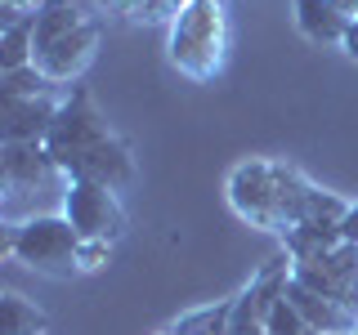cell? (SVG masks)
<instances>
[{"label": "cell", "instance_id": "6da1fadb", "mask_svg": "<svg viewBox=\"0 0 358 335\" xmlns=\"http://www.w3.org/2000/svg\"><path fill=\"white\" fill-rule=\"evenodd\" d=\"M166 59L193 81H215L229 59V14L224 0H188L171 22Z\"/></svg>", "mask_w": 358, "mask_h": 335}, {"label": "cell", "instance_id": "7a4b0ae2", "mask_svg": "<svg viewBox=\"0 0 358 335\" xmlns=\"http://www.w3.org/2000/svg\"><path fill=\"white\" fill-rule=\"evenodd\" d=\"M9 255L18 264L36 268V273H76V255H81V232L63 215H36L9 228Z\"/></svg>", "mask_w": 358, "mask_h": 335}, {"label": "cell", "instance_id": "3957f363", "mask_svg": "<svg viewBox=\"0 0 358 335\" xmlns=\"http://www.w3.org/2000/svg\"><path fill=\"white\" fill-rule=\"evenodd\" d=\"M59 215L81 232V241H121L126 232V206L121 197L103 184H85V179H67L63 184V210Z\"/></svg>", "mask_w": 358, "mask_h": 335}, {"label": "cell", "instance_id": "277c9868", "mask_svg": "<svg viewBox=\"0 0 358 335\" xmlns=\"http://www.w3.org/2000/svg\"><path fill=\"white\" fill-rule=\"evenodd\" d=\"M224 197H229L233 215L251 228L282 232L278 223V188H273V161L268 156H246L224 179Z\"/></svg>", "mask_w": 358, "mask_h": 335}, {"label": "cell", "instance_id": "5b68a950", "mask_svg": "<svg viewBox=\"0 0 358 335\" xmlns=\"http://www.w3.org/2000/svg\"><path fill=\"white\" fill-rule=\"evenodd\" d=\"M108 121L99 117L94 98L85 94V89H72V94L59 103V117H54V130L50 139H45V148H50V156L59 161V170H67V165L76 161L85 148H94L99 139H108Z\"/></svg>", "mask_w": 358, "mask_h": 335}, {"label": "cell", "instance_id": "8992f818", "mask_svg": "<svg viewBox=\"0 0 358 335\" xmlns=\"http://www.w3.org/2000/svg\"><path fill=\"white\" fill-rule=\"evenodd\" d=\"M291 277L296 282H305L309 290H318V295L336 299L341 308L358 313V246H336L331 255H322V260H309V264H296L291 268Z\"/></svg>", "mask_w": 358, "mask_h": 335}, {"label": "cell", "instance_id": "52a82bcc", "mask_svg": "<svg viewBox=\"0 0 358 335\" xmlns=\"http://www.w3.org/2000/svg\"><path fill=\"white\" fill-rule=\"evenodd\" d=\"M63 179H85V184H103L112 193H121V188L134 184V152H130L126 139L108 134V139H99L94 148H85L76 156L63 170Z\"/></svg>", "mask_w": 358, "mask_h": 335}, {"label": "cell", "instance_id": "ba28073f", "mask_svg": "<svg viewBox=\"0 0 358 335\" xmlns=\"http://www.w3.org/2000/svg\"><path fill=\"white\" fill-rule=\"evenodd\" d=\"M94 50H99V22L90 18L85 27L67 31L63 40L45 45V50H36V67L45 76H50L54 85H67V81H81L85 67L94 63Z\"/></svg>", "mask_w": 358, "mask_h": 335}, {"label": "cell", "instance_id": "9c48e42d", "mask_svg": "<svg viewBox=\"0 0 358 335\" xmlns=\"http://www.w3.org/2000/svg\"><path fill=\"white\" fill-rule=\"evenodd\" d=\"M54 117H59V103L50 94L41 98H5V126H0V139L5 143H45L54 130Z\"/></svg>", "mask_w": 358, "mask_h": 335}, {"label": "cell", "instance_id": "30bf717a", "mask_svg": "<svg viewBox=\"0 0 358 335\" xmlns=\"http://www.w3.org/2000/svg\"><path fill=\"white\" fill-rule=\"evenodd\" d=\"M287 299L300 308V318L309 322V331H318V335H354L358 331V313L341 308L336 299L309 290L305 282H296V277H291V286H287Z\"/></svg>", "mask_w": 358, "mask_h": 335}, {"label": "cell", "instance_id": "8fae6325", "mask_svg": "<svg viewBox=\"0 0 358 335\" xmlns=\"http://www.w3.org/2000/svg\"><path fill=\"white\" fill-rule=\"evenodd\" d=\"M0 174L9 188H41L45 179L63 174L45 143H5L0 148Z\"/></svg>", "mask_w": 358, "mask_h": 335}, {"label": "cell", "instance_id": "7c38bea8", "mask_svg": "<svg viewBox=\"0 0 358 335\" xmlns=\"http://www.w3.org/2000/svg\"><path fill=\"white\" fill-rule=\"evenodd\" d=\"M296 5V27L309 45H345V31H350V18L331 5V0H291Z\"/></svg>", "mask_w": 358, "mask_h": 335}, {"label": "cell", "instance_id": "4fadbf2b", "mask_svg": "<svg viewBox=\"0 0 358 335\" xmlns=\"http://www.w3.org/2000/svg\"><path fill=\"white\" fill-rule=\"evenodd\" d=\"M336 246H345V232H341V223L309 219V223H296V228H287V232H282V251L291 255V264L322 260V255H331Z\"/></svg>", "mask_w": 358, "mask_h": 335}, {"label": "cell", "instance_id": "5bb4252c", "mask_svg": "<svg viewBox=\"0 0 358 335\" xmlns=\"http://www.w3.org/2000/svg\"><path fill=\"white\" fill-rule=\"evenodd\" d=\"M27 63H36V22H31V14L0 27V72H18Z\"/></svg>", "mask_w": 358, "mask_h": 335}, {"label": "cell", "instance_id": "9a60e30c", "mask_svg": "<svg viewBox=\"0 0 358 335\" xmlns=\"http://www.w3.org/2000/svg\"><path fill=\"white\" fill-rule=\"evenodd\" d=\"M233 327V299H220V304H201V308H188L184 318H175L171 335H229Z\"/></svg>", "mask_w": 358, "mask_h": 335}, {"label": "cell", "instance_id": "2e32d148", "mask_svg": "<svg viewBox=\"0 0 358 335\" xmlns=\"http://www.w3.org/2000/svg\"><path fill=\"white\" fill-rule=\"evenodd\" d=\"M0 335H45V313L18 290H9L0 299Z\"/></svg>", "mask_w": 358, "mask_h": 335}, {"label": "cell", "instance_id": "e0dca14e", "mask_svg": "<svg viewBox=\"0 0 358 335\" xmlns=\"http://www.w3.org/2000/svg\"><path fill=\"white\" fill-rule=\"evenodd\" d=\"M50 76L41 72L36 63H27V67H18V72H0V94L5 98H41V94H50Z\"/></svg>", "mask_w": 358, "mask_h": 335}, {"label": "cell", "instance_id": "ac0fdd59", "mask_svg": "<svg viewBox=\"0 0 358 335\" xmlns=\"http://www.w3.org/2000/svg\"><path fill=\"white\" fill-rule=\"evenodd\" d=\"M264 335H318V331H309V322L300 318V308L282 295L278 308L268 313V322H264Z\"/></svg>", "mask_w": 358, "mask_h": 335}, {"label": "cell", "instance_id": "d6986e66", "mask_svg": "<svg viewBox=\"0 0 358 335\" xmlns=\"http://www.w3.org/2000/svg\"><path fill=\"white\" fill-rule=\"evenodd\" d=\"M184 5H188V0H143L139 14H134V22H166V27H171Z\"/></svg>", "mask_w": 358, "mask_h": 335}, {"label": "cell", "instance_id": "ffe728a7", "mask_svg": "<svg viewBox=\"0 0 358 335\" xmlns=\"http://www.w3.org/2000/svg\"><path fill=\"white\" fill-rule=\"evenodd\" d=\"M112 264V241H81V255H76V273H99V268Z\"/></svg>", "mask_w": 358, "mask_h": 335}, {"label": "cell", "instance_id": "44dd1931", "mask_svg": "<svg viewBox=\"0 0 358 335\" xmlns=\"http://www.w3.org/2000/svg\"><path fill=\"white\" fill-rule=\"evenodd\" d=\"M36 5H41V0H0V27H9V22L27 18Z\"/></svg>", "mask_w": 358, "mask_h": 335}, {"label": "cell", "instance_id": "7402d4cb", "mask_svg": "<svg viewBox=\"0 0 358 335\" xmlns=\"http://www.w3.org/2000/svg\"><path fill=\"white\" fill-rule=\"evenodd\" d=\"M99 5H103V9H112V14H126V18H134V14H139V5H143V0H99Z\"/></svg>", "mask_w": 358, "mask_h": 335}, {"label": "cell", "instance_id": "603a6c76", "mask_svg": "<svg viewBox=\"0 0 358 335\" xmlns=\"http://www.w3.org/2000/svg\"><path fill=\"white\" fill-rule=\"evenodd\" d=\"M341 232H345V241L358 246V206H350V215L341 219Z\"/></svg>", "mask_w": 358, "mask_h": 335}, {"label": "cell", "instance_id": "cb8c5ba5", "mask_svg": "<svg viewBox=\"0 0 358 335\" xmlns=\"http://www.w3.org/2000/svg\"><path fill=\"white\" fill-rule=\"evenodd\" d=\"M341 50H345V54H350V59L358 63V18L350 22V31H345V45H341Z\"/></svg>", "mask_w": 358, "mask_h": 335}, {"label": "cell", "instance_id": "d4e9b609", "mask_svg": "<svg viewBox=\"0 0 358 335\" xmlns=\"http://www.w3.org/2000/svg\"><path fill=\"white\" fill-rule=\"evenodd\" d=\"M331 5H336V9H341V14H345V18H350V22L358 18V0H331Z\"/></svg>", "mask_w": 358, "mask_h": 335}, {"label": "cell", "instance_id": "484cf974", "mask_svg": "<svg viewBox=\"0 0 358 335\" xmlns=\"http://www.w3.org/2000/svg\"><path fill=\"white\" fill-rule=\"evenodd\" d=\"M162 335H171V331H162Z\"/></svg>", "mask_w": 358, "mask_h": 335}, {"label": "cell", "instance_id": "4316f807", "mask_svg": "<svg viewBox=\"0 0 358 335\" xmlns=\"http://www.w3.org/2000/svg\"><path fill=\"white\" fill-rule=\"evenodd\" d=\"M354 335H358V331H354Z\"/></svg>", "mask_w": 358, "mask_h": 335}]
</instances>
